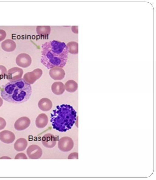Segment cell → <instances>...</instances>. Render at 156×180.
<instances>
[{
	"label": "cell",
	"instance_id": "6da1fadb",
	"mask_svg": "<svg viewBox=\"0 0 156 180\" xmlns=\"http://www.w3.org/2000/svg\"><path fill=\"white\" fill-rule=\"evenodd\" d=\"M41 62L47 69L55 67H64L67 62L69 49L63 42L52 40L41 46Z\"/></svg>",
	"mask_w": 156,
	"mask_h": 180
},
{
	"label": "cell",
	"instance_id": "7a4b0ae2",
	"mask_svg": "<svg viewBox=\"0 0 156 180\" xmlns=\"http://www.w3.org/2000/svg\"><path fill=\"white\" fill-rule=\"evenodd\" d=\"M32 92L30 84L23 78L9 81L2 87L1 95L3 99L10 103L21 104L27 101Z\"/></svg>",
	"mask_w": 156,
	"mask_h": 180
},
{
	"label": "cell",
	"instance_id": "3957f363",
	"mask_svg": "<svg viewBox=\"0 0 156 180\" xmlns=\"http://www.w3.org/2000/svg\"><path fill=\"white\" fill-rule=\"evenodd\" d=\"M76 114L70 104H62L57 106L51 114L50 121L53 128L61 132L70 129L76 122Z\"/></svg>",
	"mask_w": 156,
	"mask_h": 180
},
{
	"label": "cell",
	"instance_id": "277c9868",
	"mask_svg": "<svg viewBox=\"0 0 156 180\" xmlns=\"http://www.w3.org/2000/svg\"><path fill=\"white\" fill-rule=\"evenodd\" d=\"M43 73L42 70L39 68L34 69L32 71L26 73L23 79L30 84H33L37 79L40 78Z\"/></svg>",
	"mask_w": 156,
	"mask_h": 180
},
{
	"label": "cell",
	"instance_id": "5b68a950",
	"mask_svg": "<svg viewBox=\"0 0 156 180\" xmlns=\"http://www.w3.org/2000/svg\"><path fill=\"white\" fill-rule=\"evenodd\" d=\"M74 146V142L72 139L68 136L61 138L58 143V146L61 151L68 152L71 150Z\"/></svg>",
	"mask_w": 156,
	"mask_h": 180
},
{
	"label": "cell",
	"instance_id": "8992f818",
	"mask_svg": "<svg viewBox=\"0 0 156 180\" xmlns=\"http://www.w3.org/2000/svg\"><path fill=\"white\" fill-rule=\"evenodd\" d=\"M16 64L19 66L26 68L31 64L32 59L30 56L26 53H21L16 57Z\"/></svg>",
	"mask_w": 156,
	"mask_h": 180
},
{
	"label": "cell",
	"instance_id": "52a82bcc",
	"mask_svg": "<svg viewBox=\"0 0 156 180\" xmlns=\"http://www.w3.org/2000/svg\"><path fill=\"white\" fill-rule=\"evenodd\" d=\"M23 74V70L22 69L14 67L8 70L6 78L9 81L16 80L21 78Z\"/></svg>",
	"mask_w": 156,
	"mask_h": 180
},
{
	"label": "cell",
	"instance_id": "ba28073f",
	"mask_svg": "<svg viewBox=\"0 0 156 180\" xmlns=\"http://www.w3.org/2000/svg\"><path fill=\"white\" fill-rule=\"evenodd\" d=\"M27 154L31 159H38L42 154L41 149L38 146L33 144L30 146L27 150Z\"/></svg>",
	"mask_w": 156,
	"mask_h": 180
},
{
	"label": "cell",
	"instance_id": "9c48e42d",
	"mask_svg": "<svg viewBox=\"0 0 156 180\" xmlns=\"http://www.w3.org/2000/svg\"><path fill=\"white\" fill-rule=\"evenodd\" d=\"M50 76L54 80H59L65 77V72L62 68L55 67L50 69L49 71Z\"/></svg>",
	"mask_w": 156,
	"mask_h": 180
},
{
	"label": "cell",
	"instance_id": "30bf717a",
	"mask_svg": "<svg viewBox=\"0 0 156 180\" xmlns=\"http://www.w3.org/2000/svg\"><path fill=\"white\" fill-rule=\"evenodd\" d=\"M30 123V119L27 117H22L18 118L14 125L15 129L18 131L24 130L27 128Z\"/></svg>",
	"mask_w": 156,
	"mask_h": 180
},
{
	"label": "cell",
	"instance_id": "8fae6325",
	"mask_svg": "<svg viewBox=\"0 0 156 180\" xmlns=\"http://www.w3.org/2000/svg\"><path fill=\"white\" fill-rule=\"evenodd\" d=\"M41 141L43 145L45 147L48 148H52L55 146L56 139L54 135L48 133L43 136Z\"/></svg>",
	"mask_w": 156,
	"mask_h": 180
},
{
	"label": "cell",
	"instance_id": "7c38bea8",
	"mask_svg": "<svg viewBox=\"0 0 156 180\" xmlns=\"http://www.w3.org/2000/svg\"><path fill=\"white\" fill-rule=\"evenodd\" d=\"M15 138L14 134L10 131L5 130L0 132V140L4 143H12L14 141Z\"/></svg>",
	"mask_w": 156,
	"mask_h": 180
},
{
	"label": "cell",
	"instance_id": "4fadbf2b",
	"mask_svg": "<svg viewBox=\"0 0 156 180\" xmlns=\"http://www.w3.org/2000/svg\"><path fill=\"white\" fill-rule=\"evenodd\" d=\"M38 105L39 108L44 111L50 110L53 106L51 101L47 98H43L40 99L38 102Z\"/></svg>",
	"mask_w": 156,
	"mask_h": 180
},
{
	"label": "cell",
	"instance_id": "5bb4252c",
	"mask_svg": "<svg viewBox=\"0 0 156 180\" xmlns=\"http://www.w3.org/2000/svg\"><path fill=\"white\" fill-rule=\"evenodd\" d=\"M51 90L53 93L56 95H61L65 90L64 85L61 82H54L51 86Z\"/></svg>",
	"mask_w": 156,
	"mask_h": 180
},
{
	"label": "cell",
	"instance_id": "9a60e30c",
	"mask_svg": "<svg viewBox=\"0 0 156 180\" xmlns=\"http://www.w3.org/2000/svg\"><path fill=\"white\" fill-rule=\"evenodd\" d=\"M48 122V118L44 113L40 114L36 118L35 124L38 128L42 129L45 127Z\"/></svg>",
	"mask_w": 156,
	"mask_h": 180
},
{
	"label": "cell",
	"instance_id": "2e32d148",
	"mask_svg": "<svg viewBox=\"0 0 156 180\" xmlns=\"http://www.w3.org/2000/svg\"><path fill=\"white\" fill-rule=\"evenodd\" d=\"M1 47L4 51L7 52H11L15 49L16 45L14 41L8 39L2 42Z\"/></svg>",
	"mask_w": 156,
	"mask_h": 180
},
{
	"label": "cell",
	"instance_id": "e0dca14e",
	"mask_svg": "<svg viewBox=\"0 0 156 180\" xmlns=\"http://www.w3.org/2000/svg\"><path fill=\"white\" fill-rule=\"evenodd\" d=\"M27 146V141L24 138H21L18 139L14 144L15 149L18 151L24 150Z\"/></svg>",
	"mask_w": 156,
	"mask_h": 180
},
{
	"label": "cell",
	"instance_id": "ac0fdd59",
	"mask_svg": "<svg viewBox=\"0 0 156 180\" xmlns=\"http://www.w3.org/2000/svg\"><path fill=\"white\" fill-rule=\"evenodd\" d=\"M36 32L41 36H48L51 31V27L49 26H38L36 28Z\"/></svg>",
	"mask_w": 156,
	"mask_h": 180
},
{
	"label": "cell",
	"instance_id": "d6986e66",
	"mask_svg": "<svg viewBox=\"0 0 156 180\" xmlns=\"http://www.w3.org/2000/svg\"><path fill=\"white\" fill-rule=\"evenodd\" d=\"M65 90L69 93H73L75 92L78 88L77 83L73 80H69L65 83Z\"/></svg>",
	"mask_w": 156,
	"mask_h": 180
},
{
	"label": "cell",
	"instance_id": "ffe728a7",
	"mask_svg": "<svg viewBox=\"0 0 156 180\" xmlns=\"http://www.w3.org/2000/svg\"><path fill=\"white\" fill-rule=\"evenodd\" d=\"M69 49V52L73 54L78 53V43L74 41H70L66 44Z\"/></svg>",
	"mask_w": 156,
	"mask_h": 180
},
{
	"label": "cell",
	"instance_id": "44dd1931",
	"mask_svg": "<svg viewBox=\"0 0 156 180\" xmlns=\"http://www.w3.org/2000/svg\"><path fill=\"white\" fill-rule=\"evenodd\" d=\"M7 73L6 68L2 65H0V80L5 78Z\"/></svg>",
	"mask_w": 156,
	"mask_h": 180
},
{
	"label": "cell",
	"instance_id": "7402d4cb",
	"mask_svg": "<svg viewBox=\"0 0 156 180\" xmlns=\"http://www.w3.org/2000/svg\"><path fill=\"white\" fill-rule=\"evenodd\" d=\"M15 159H27L26 154L23 153H20L17 154L15 156Z\"/></svg>",
	"mask_w": 156,
	"mask_h": 180
},
{
	"label": "cell",
	"instance_id": "603a6c76",
	"mask_svg": "<svg viewBox=\"0 0 156 180\" xmlns=\"http://www.w3.org/2000/svg\"><path fill=\"white\" fill-rule=\"evenodd\" d=\"M6 124L5 120L2 118L0 117V130L4 129Z\"/></svg>",
	"mask_w": 156,
	"mask_h": 180
},
{
	"label": "cell",
	"instance_id": "cb8c5ba5",
	"mask_svg": "<svg viewBox=\"0 0 156 180\" xmlns=\"http://www.w3.org/2000/svg\"><path fill=\"white\" fill-rule=\"evenodd\" d=\"M6 35L5 31L2 29H0V42L5 39Z\"/></svg>",
	"mask_w": 156,
	"mask_h": 180
},
{
	"label": "cell",
	"instance_id": "d4e9b609",
	"mask_svg": "<svg viewBox=\"0 0 156 180\" xmlns=\"http://www.w3.org/2000/svg\"><path fill=\"white\" fill-rule=\"evenodd\" d=\"M68 159H78V153L76 152H74L71 153L69 155L68 157Z\"/></svg>",
	"mask_w": 156,
	"mask_h": 180
},
{
	"label": "cell",
	"instance_id": "484cf974",
	"mask_svg": "<svg viewBox=\"0 0 156 180\" xmlns=\"http://www.w3.org/2000/svg\"><path fill=\"white\" fill-rule=\"evenodd\" d=\"M3 104V100L0 97V107Z\"/></svg>",
	"mask_w": 156,
	"mask_h": 180
}]
</instances>
